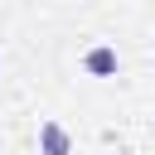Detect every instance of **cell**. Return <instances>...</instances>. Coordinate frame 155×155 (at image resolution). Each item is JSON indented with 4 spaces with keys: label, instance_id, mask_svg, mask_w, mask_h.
Returning a JSON list of instances; mask_svg holds the SVG:
<instances>
[{
    "label": "cell",
    "instance_id": "obj_1",
    "mask_svg": "<svg viewBox=\"0 0 155 155\" xmlns=\"http://www.w3.org/2000/svg\"><path fill=\"white\" fill-rule=\"evenodd\" d=\"M116 68H121V58H116L111 44H92V48L82 53V73H87V78H116Z\"/></svg>",
    "mask_w": 155,
    "mask_h": 155
},
{
    "label": "cell",
    "instance_id": "obj_2",
    "mask_svg": "<svg viewBox=\"0 0 155 155\" xmlns=\"http://www.w3.org/2000/svg\"><path fill=\"white\" fill-rule=\"evenodd\" d=\"M39 155H73V136L63 121H39Z\"/></svg>",
    "mask_w": 155,
    "mask_h": 155
},
{
    "label": "cell",
    "instance_id": "obj_3",
    "mask_svg": "<svg viewBox=\"0 0 155 155\" xmlns=\"http://www.w3.org/2000/svg\"><path fill=\"white\" fill-rule=\"evenodd\" d=\"M116 155H131V150H116Z\"/></svg>",
    "mask_w": 155,
    "mask_h": 155
}]
</instances>
